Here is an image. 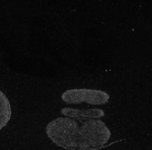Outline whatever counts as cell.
Here are the masks:
<instances>
[{
  "label": "cell",
  "mask_w": 152,
  "mask_h": 150,
  "mask_svg": "<svg viewBox=\"0 0 152 150\" xmlns=\"http://www.w3.org/2000/svg\"><path fill=\"white\" fill-rule=\"evenodd\" d=\"M46 134L56 146L67 150H97L110 138V131L102 121L67 116L50 122Z\"/></svg>",
  "instance_id": "1"
},
{
  "label": "cell",
  "mask_w": 152,
  "mask_h": 150,
  "mask_svg": "<svg viewBox=\"0 0 152 150\" xmlns=\"http://www.w3.org/2000/svg\"><path fill=\"white\" fill-rule=\"evenodd\" d=\"M11 104L6 94L0 91V130L4 128L11 119Z\"/></svg>",
  "instance_id": "4"
},
{
  "label": "cell",
  "mask_w": 152,
  "mask_h": 150,
  "mask_svg": "<svg viewBox=\"0 0 152 150\" xmlns=\"http://www.w3.org/2000/svg\"><path fill=\"white\" fill-rule=\"evenodd\" d=\"M61 113L71 118H77V119H94V118H100L104 116V112L99 109H93V110H75L72 108H64L61 110Z\"/></svg>",
  "instance_id": "3"
},
{
  "label": "cell",
  "mask_w": 152,
  "mask_h": 150,
  "mask_svg": "<svg viewBox=\"0 0 152 150\" xmlns=\"http://www.w3.org/2000/svg\"><path fill=\"white\" fill-rule=\"evenodd\" d=\"M61 99L68 104L86 103L92 105H98L106 103L109 100V95L97 90L72 89L64 92L61 95Z\"/></svg>",
  "instance_id": "2"
}]
</instances>
